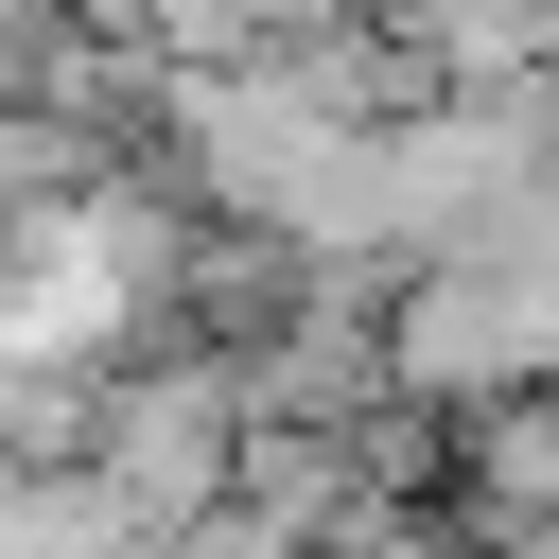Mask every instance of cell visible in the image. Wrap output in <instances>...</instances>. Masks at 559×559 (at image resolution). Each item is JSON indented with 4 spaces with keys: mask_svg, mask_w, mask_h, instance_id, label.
<instances>
[{
    "mask_svg": "<svg viewBox=\"0 0 559 559\" xmlns=\"http://www.w3.org/2000/svg\"><path fill=\"white\" fill-rule=\"evenodd\" d=\"M175 559H297V542H262V524H192Z\"/></svg>",
    "mask_w": 559,
    "mask_h": 559,
    "instance_id": "7a4b0ae2",
    "label": "cell"
},
{
    "mask_svg": "<svg viewBox=\"0 0 559 559\" xmlns=\"http://www.w3.org/2000/svg\"><path fill=\"white\" fill-rule=\"evenodd\" d=\"M349 559H472V542H454V524H367Z\"/></svg>",
    "mask_w": 559,
    "mask_h": 559,
    "instance_id": "6da1fadb",
    "label": "cell"
}]
</instances>
